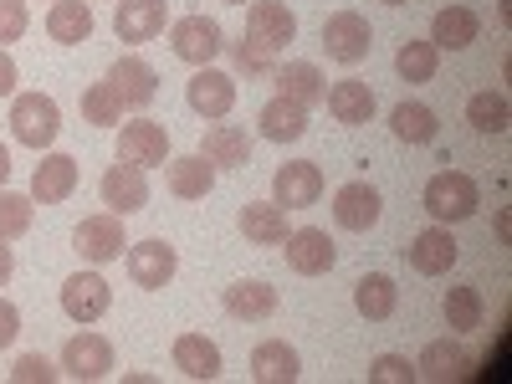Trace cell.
Listing matches in <instances>:
<instances>
[{
	"instance_id": "cell-20",
	"label": "cell",
	"mask_w": 512,
	"mask_h": 384,
	"mask_svg": "<svg viewBox=\"0 0 512 384\" xmlns=\"http://www.w3.org/2000/svg\"><path fill=\"white\" fill-rule=\"evenodd\" d=\"M108 82H113V93L123 98V108H149L154 93H159V72L144 57H134V52L108 67Z\"/></svg>"
},
{
	"instance_id": "cell-7",
	"label": "cell",
	"mask_w": 512,
	"mask_h": 384,
	"mask_svg": "<svg viewBox=\"0 0 512 384\" xmlns=\"http://www.w3.org/2000/svg\"><path fill=\"white\" fill-rule=\"evenodd\" d=\"M62 374L67 379H77V384H98V379H108L113 374V344L103 333H72L67 344H62Z\"/></svg>"
},
{
	"instance_id": "cell-22",
	"label": "cell",
	"mask_w": 512,
	"mask_h": 384,
	"mask_svg": "<svg viewBox=\"0 0 512 384\" xmlns=\"http://www.w3.org/2000/svg\"><path fill=\"white\" fill-rule=\"evenodd\" d=\"M482 36V16L472 6H441L431 16V47L436 52H466Z\"/></svg>"
},
{
	"instance_id": "cell-35",
	"label": "cell",
	"mask_w": 512,
	"mask_h": 384,
	"mask_svg": "<svg viewBox=\"0 0 512 384\" xmlns=\"http://www.w3.org/2000/svg\"><path fill=\"white\" fill-rule=\"evenodd\" d=\"M466 123H472L477 134H507V123H512V103H507V93H497V88L472 93V98H466Z\"/></svg>"
},
{
	"instance_id": "cell-36",
	"label": "cell",
	"mask_w": 512,
	"mask_h": 384,
	"mask_svg": "<svg viewBox=\"0 0 512 384\" xmlns=\"http://www.w3.org/2000/svg\"><path fill=\"white\" fill-rule=\"evenodd\" d=\"M82 123L93 128H118L123 123V98L113 93V82H93V88H82Z\"/></svg>"
},
{
	"instance_id": "cell-41",
	"label": "cell",
	"mask_w": 512,
	"mask_h": 384,
	"mask_svg": "<svg viewBox=\"0 0 512 384\" xmlns=\"http://www.w3.org/2000/svg\"><path fill=\"white\" fill-rule=\"evenodd\" d=\"M415 379L420 374H415V364L405 354H379L369 364V384H415Z\"/></svg>"
},
{
	"instance_id": "cell-40",
	"label": "cell",
	"mask_w": 512,
	"mask_h": 384,
	"mask_svg": "<svg viewBox=\"0 0 512 384\" xmlns=\"http://www.w3.org/2000/svg\"><path fill=\"white\" fill-rule=\"evenodd\" d=\"M11 379L16 384H57L62 379V364H52L47 354H21L11 364Z\"/></svg>"
},
{
	"instance_id": "cell-8",
	"label": "cell",
	"mask_w": 512,
	"mask_h": 384,
	"mask_svg": "<svg viewBox=\"0 0 512 384\" xmlns=\"http://www.w3.org/2000/svg\"><path fill=\"white\" fill-rule=\"evenodd\" d=\"M98 195L103 205L113 210V216H139V210L149 205V169L139 164H108L103 169V180H98Z\"/></svg>"
},
{
	"instance_id": "cell-30",
	"label": "cell",
	"mask_w": 512,
	"mask_h": 384,
	"mask_svg": "<svg viewBox=\"0 0 512 384\" xmlns=\"http://www.w3.org/2000/svg\"><path fill=\"white\" fill-rule=\"evenodd\" d=\"M272 77H277V93L292 98V103H303V108H318L328 98V77L318 72V62H287Z\"/></svg>"
},
{
	"instance_id": "cell-19",
	"label": "cell",
	"mask_w": 512,
	"mask_h": 384,
	"mask_svg": "<svg viewBox=\"0 0 512 384\" xmlns=\"http://www.w3.org/2000/svg\"><path fill=\"white\" fill-rule=\"evenodd\" d=\"M221 308H226L231 318H241V323H262V318H272V313L282 308V297H277L272 282L246 277V282H231V287L221 292Z\"/></svg>"
},
{
	"instance_id": "cell-15",
	"label": "cell",
	"mask_w": 512,
	"mask_h": 384,
	"mask_svg": "<svg viewBox=\"0 0 512 384\" xmlns=\"http://www.w3.org/2000/svg\"><path fill=\"white\" fill-rule=\"evenodd\" d=\"M379 216H384V200L369 180H349V185L333 190V221L344 231H374Z\"/></svg>"
},
{
	"instance_id": "cell-23",
	"label": "cell",
	"mask_w": 512,
	"mask_h": 384,
	"mask_svg": "<svg viewBox=\"0 0 512 384\" xmlns=\"http://www.w3.org/2000/svg\"><path fill=\"white\" fill-rule=\"evenodd\" d=\"M175 369L185 374V379H221V369H226V359H221V349H216V338H205V333H180L175 338Z\"/></svg>"
},
{
	"instance_id": "cell-47",
	"label": "cell",
	"mask_w": 512,
	"mask_h": 384,
	"mask_svg": "<svg viewBox=\"0 0 512 384\" xmlns=\"http://www.w3.org/2000/svg\"><path fill=\"white\" fill-rule=\"evenodd\" d=\"M379 6H410V0H379Z\"/></svg>"
},
{
	"instance_id": "cell-10",
	"label": "cell",
	"mask_w": 512,
	"mask_h": 384,
	"mask_svg": "<svg viewBox=\"0 0 512 384\" xmlns=\"http://www.w3.org/2000/svg\"><path fill=\"white\" fill-rule=\"evenodd\" d=\"M118 159H123V164H139V169L169 164V128L154 123V118L118 123Z\"/></svg>"
},
{
	"instance_id": "cell-42",
	"label": "cell",
	"mask_w": 512,
	"mask_h": 384,
	"mask_svg": "<svg viewBox=\"0 0 512 384\" xmlns=\"http://www.w3.org/2000/svg\"><path fill=\"white\" fill-rule=\"evenodd\" d=\"M31 26V11L26 0H0V47H11V41H21Z\"/></svg>"
},
{
	"instance_id": "cell-29",
	"label": "cell",
	"mask_w": 512,
	"mask_h": 384,
	"mask_svg": "<svg viewBox=\"0 0 512 384\" xmlns=\"http://www.w3.org/2000/svg\"><path fill=\"white\" fill-rule=\"evenodd\" d=\"M323 103H328L333 123H344V128H359V123H369V118H374V93H369V82H359V77L333 82Z\"/></svg>"
},
{
	"instance_id": "cell-16",
	"label": "cell",
	"mask_w": 512,
	"mask_h": 384,
	"mask_svg": "<svg viewBox=\"0 0 512 384\" xmlns=\"http://www.w3.org/2000/svg\"><path fill=\"white\" fill-rule=\"evenodd\" d=\"M246 36L262 41L267 52H282L297 41V16L282 6V0H251L246 6Z\"/></svg>"
},
{
	"instance_id": "cell-45",
	"label": "cell",
	"mask_w": 512,
	"mask_h": 384,
	"mask_svg": "<svg viewBox=\"0 0 512 384\" xmlns=\"http://www.w3.org/2000/svg\"><path fill=\"white\" fill-rule=\"evenodd\" d=\"M11 272H16V256H11V241H0V287L11 282Z\"/></svg>"
},
{
	"instance_id": "cell-24",
	"label": "cell",
	"mask_w": 512,
	"mask_h": 384,
	"mask_svg": "<svg viewBox=\"0 0 512 384\" xmlns=\"http://www.w3.org/2000/svg\"><path fill=\"white\" fill-rule=\"evenodd\" d=\"M200 154L216 169H246L251 164V134L241 123H210L205 139H200Z\"/></svg>"
},
{
	"instance_id": "cell-32",
	"label": "cell",
	"mask_w": 512,
	"mask_h": 384,
	"mask_svg": "<svg viewBox=\"0 0 512 384\" xmlns=\"http://www.w3.org/2000/svg\"><path fill=\"white\" fill-rule=\"evenodd\" d=\"M354 308H359L369 323H384V318L400 308V287L384 277V272H364V277L354 282Z\"/></svg>"
},
{
	"instance_id": "cell-5",
	"label": "cell",
	"mask_w": 512,
	"mask_h": 384,
	"mask_svg": "<svg viewBox=\"0 0 512 384\" xmlns=\"http://www.w3.org/2000/svg\"><path fill=\"white\" fill-rule=\"evenodd\" d=\"M374 47V26L359 16V11H333L323 21V52L333 62H344V67H359Z\"/></svg>"
},
{
	"instance_id": "cell-21",
	"label": "cell",
	"mask_w": 512,
	"mask_h": 384,
	"mask_svg": "<svg viewBox=\"0 0 512 384\" xmlns=\"http://www.w3.org/2000/svg\"><path fill=\"white\" fill-rule=\"evenodd\" d=\"M216 175H221V169H216V164H210V159L195 149V154L169 159V175H164V185H169V195H175V200H205L210 190H216Z\"/></svg>"
},
{
	"instance_id": "cell-26",
	"label": "cell",
	"mask_w": 512,
	"mask_h": 384,
	"mask_svg": "<svg viewBox=\"0 0 512 384\" xmlns=\"http://www.w3.org/2000/svg\"><path fill=\"white\" fill-rule=\"evenodd\" d=\"M236 226H241L246 246H282L287 241V210L277 200H246Z\"/></svg>"
},
{
	"instance_id": "cell-34",
	"label": "cell",
	"mask_w": 512,
	"mask_h": 384,
	"mask_svg": "<svg viewBox=\"0 0 512 384\" xmlns=\"http://www.w3.org/2000/svg\"><path fill=\"white\" fill-rule=\"evenodd\" d=\"M482 313H487V303H482L477 287H446L441 318H446L451 333H477V328H482Z\"/></svg>"
},
{
	"instance_id": "cell-44",
	"label": "cell",
	"mask_w": 512,
	"mask_h": 384,
	"mask_svg": "<svg viewBox=\"0 0 512 384\" xmlns=\"http://www.w3.org/2000/svg\"><path fill=\"white\" fill-rule=\"evenodd\" d=\"M16 77H21V72H16V57L0 47V98H11V93H16Z\"/></svg>"
},
{
	"instance_id": "cell-9",
	"label": "cell",
	"mask_w": 512,
	"mask_h": 384,
	"mask_svg": "<svg viewBox=\"0 0 512 384\" xmlns=\"http://www.w3.org/2000/svg\"><path fill=\"white\" fill-rule=\"evenodd\" d=\"M113 308V287H108V277L103 272H72L67 282H62V313L72 318V323H98L103 313Z\"/></svg>"
},
{
	"instance_id": "cell-6",
	"label": "cell",
	"mask_w": 512,
	"mask_h": 384,
	"mask_svg": "<svg viewBox=\"0 0 512 384\" xmlns=\"http://www.w3.org/2000/svg\"><path fill=\"white\" fill-rule=\"evenodd\" d=\"M123 262H128V277H134V287L159 292V287L175 282V272H180V251L169 246V241H159V236H149V241H134V246H128Z\"/></svg>"
},
{
	"instance_id": "cell-48",
	"label": "cell",
	"mask_w": 512,
	"mask_h": 384,
	"mask_svg": "<svg viewBox=\"0 0 512 384\" xmlns=\"http://www.w3.org/2000/svg\"><path fill=\"white\" fill-rule=\"evenodd\" d=\"M226 6H246V0H226Z\"/></svg>"
},
{
	"instance_id": "cell-31",
	"label": "cell",
	"mask_w": 512,
	"mask_h": 384,
	"mask_svg": "<svg viewBox=\"0 0 512 384\" xmlns=\"http://www.w3.org/2000/svg\"><path fill=\"white\" fill-rule=\"evenodd\" d=\"M466 369H472V359H466V349L456 344V338H436V344H425L420 359H415V374L420 379H436V384H451Z\"/></svg>"
},
{
	"instance_id": "cell-4",
	"label": "cell",
	"mask_w": 512,
	"mask_h": 384,
	"mask_svg": "<svg viewBox=\"0 0 512 384\" xmlns=\"http://www.w3.org/2000/svg\"><path fill=\"white\" fill-rule=\"evenodd\" d=\"M123 216H82V226L72 231V251L82 256V262H93V267H108V262H123Z\"/></svg>"
},
{
	"instance_id": "cell-3",
	"label": "cell",
	"mask_w": 512,
	"mask_h": 384,
	"mask_svg": "<svg viewBox=\"0 0 512 384\" xmlns=\"http://www.w3.org/2000/svg\"><path fill=\"white\" fill-rule=\"evenodd\" d=\"M169 47H175V57L190 62V67H210L226 52V31H221V21L195 11V16H180L175 26H169Z\"/></svg>"
},
{
	"instance_id": "cell-14",
	"label": "cell",
	"mask_w": 512,
	"mask_h": 384,
	"mask_svg": "<svg viewBox=\"0 0 512 384\" xmlns=\"http://www.w3.org/2000/svg\"><path fill=\"white\" fill-rule=\"evenodd\" d=\"M282 251H287V267H292L297 277H323V272H333V262H338V246H333L328 231H318V226L287 231Z\"/></svg>"
},
{
	"instance_id": "cell-1",
	"label": "cell",
	"mask_w": 512,
	"mask_h": 384,
	"mask_svg": "<svg viewBox=\"0 0 512 384\" xmlns=\"http://www.w3.org/2000/svg\"><path fill=\"white\" fill-rule=\"evenodd\" d=\"M425 210H431L436 226H456V221H472L477 205H482V190L472 175H461V169H441V175L425 180Z\"/></svg>"
},
{
	"instance_id": "cell-39",
	"label": "cell",
	"mask_w": 512,
	"mask_h": 384,
	"mask_svg": "<svg viewBox=\"0 0 512 384\" xmlns=\"http://www.w3.org/2000/svg\"><path fill=\"white\" fill-rule=\"evenodd\" d=\"M231 62H236V72H246V77L277 72V52H267L262 41H251L246 31H241V41H231Z\"/></svg>"
},
{
	"instance_id": "cell-11",
	"label": "cell",
	"mask_w": 512,
	"mask_h": 384,
	"mask_svg": "<svg viewBox=\"0 0 512 384\" xmlns=\"http://www.w3.org/2000/svg\"><path fill=\"white\" fill-rule=\"evenodd\" d=\"M185 103L210 118V123H221L231 108H236V77L221 72V67H195V77L185 82Z\"/></svg>"
},
{
	"instance_id": "cell-18",
	"label": "cell",
	"mask_w": 512,
	"mask_h": 384,
	"mask_svg": "<svg viewBox=\"0 0 512 384\" xmlns=\"http://www.w3.org/2000/svg\"><path fill=\"white\" fill-rule=\"evenodd\" d=\"M77 180H82V169H77L72 154H41L36 175H31V200L36 205H62V200H72Z\"/></svg>"
},
{
	"instance_id": "cell-37",
	"label": "cell",
	"mask_w": 512,
	"mask_h": 384,
	"mask_svg": "<svg viewBox=\"0 0 512 384\" xmlns=\"http://www.w3.org/2000/svg\"><path fill=\"white\" fill-rule=\"evenodd\" d=\"M436 67H441V52L431 47V41H405V47L395 52V72L405 77V82H431L436 77Z\"/></svg>"
},
{
	"instance_id": "cell-28",
	"label": "cell",
	"mask_w": 512,
	"mask_h": 384,
	"mask_svg": "<svg viewBox=\"0 0 512 384\" xmlns=\"http://www.w3.org/2000/svg\"><path fill=\"white\" fill-rule=\"evenodd\" d=\"M256 123H262V139L267 144H297V139L308 134V108L277 93L262 113H256Z\"/></svg>"
},
{
	"instance_id": "cell-17",
	"label": "cell",
	"mask_w": 512,
	"mask_h": 384,
	"mask_svg": "<svg viewBox=\"0 0 512 384\" xmlns=\"http://www.w3.org/2000/svg\"><path fill=\"white\" fill-rule=\"evenodd\" d=\"M456 256H461V246H456L451 226H425V231L405 246V262H410L420 277H446V272L456 267Z\"/></svg>"
},
{
	"instance_id": "cell-12",
	"label": "cell",
	"mask_w": 512,
	"mask_h": 384,
	"mask_svg": "<svg viewBox=\"0 0 512 384\" xmlns=\"http://www.w3.org/2000/svg\"><path fill=\"white\" fill-rule=\"evenodd\" d=\"M272 200L287 210H308L323 200V169L313 159H287L272 175Z\"/></svg>"
},
{
	"instance_id": "cell-43",
	"label": "cell",
	"mask_w": 512,
	"mask_h": 384,
	"mask_svg": "<svg viewBox=\"0 0 512 384\" xmlns=\"http://www.w3.org/2000/svg\"><path fill=\"white\" fill-rule=\"evenodd\" d=\"M16 338H21V308L11 297H0V349H11Z\"/></svg>"
},
{
	"instance_id": "cell-38",
	"label": "cell",
	"mask_w": 512,
	"mask_h": 384,
	"mask_svg": "<svg viewBox=\"0 0 512 384\" xmlns=\"http://www.w3.org/2000/svg\"><path fill=\"white\" fill-rule=\"evenodd\" d=\"M31 216H36V200L31 195L0 190V241H21L31 231Z\"/></svg>"
},
{
	"instance_id": "cell-46",
	"label": "cell",
	"mask_w": 512,
	"mask_h": 384,
	"mask_svg": "<svg viewBox=\"0 0 512 384\" xmlns=\"http://www.w3.org/2000/svg\"><path fill=\"white\" fill-rule=\"evenodd\" d=\"M6 180H11V149L0 144V190H6Z\"/></svg>"
},
{
	"instance_id": "cell-33",
	"label": "cell",
	"mask_w": 512,
	"mask_h": 384,
	"mask_svg": "<svg viewBox=\"0 0 512 384\" xmlns=\"http://www.w3.org/2000/svg\"><path fill=\"white\" fill-rule=\"evenodd\" d=\"M390 128H395V139H400V144H410V149L436 144V134H441L436 108H425V103H395V113H390Z\"/></svg>"
},
{
	"instance_id": "cell-25",
	"label": "cell",
	"mask_w": 512,
	"mask_h": 384,
	"mask_svg": "<svg viewBox=\"0 0 512 384\" xmlns=\"http://www.w3.org/2000/svg\"><path fill=\"white\" fill-rule=\"evenodd\" d=\"M297 374H303V359H297V349L287 338H262V344L251 349V379L256 384H292Z\"/></svg>"
},
{
	"instance_id": "cell-13",
	"label": "cell",
	"mask_w": 512,
	"mask_h": 384,
	"mask_svg": "<svg viewBox=\"0 0 512 384\" xmlns=\"http://www.w3.org/2000/svg\"><path fill=\"white\" fill-rule=\"evenodd\" d=\"M164 26H169V0H118L113 11V31L128 47H144V41L164 36Z\"/></svg>"
},
{
	"instance_id": "cell-27",
	"label": "cell",
	"mask_w": 512,
	"mask_h": 384,
	"mask_svg": "<svg viewBox=\"0 0 512 384\" xmlns=\"http://www.w3.org/2000/svg\"><path fill=\"white\" fill-rule=\"evenodd\" d=\"M93 6L88 0H52L47 11V36L57 41V47H82V41L93 36Z\"/></svg>"
},
{
	"instance_id": "cell-2",
	"label": "cell",
	"mask_w": 512,
	"mask_h": 384,
	"mask_svg": "<svg viewBox=\"0 0 512 384\" xmlns=\"http://www.w3.org/2000/svg\"><path fill=\"white\" fill-rule=\"evenodd\" d=\"M11 134H16V144H26V149H52L57 144V134H62V108H57V98L52 93H16L11 98Z\"/></svg>"
}]
</instances>
